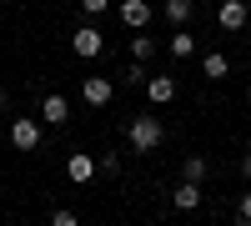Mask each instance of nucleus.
Segmentation results:
<instances>
[{"mask_svg":"<svg viewBox=\"0 0 251 226\" xmlns=\"http://www.w3.org/2000/svg\"><path fill=\"white\" fill-rule=\"evenodd\" d=\"M80 10H86V15H100V10H111V0H80Z\"/></svg>","mask_w":251,"mask_h":226,"instance_id":"19","label":"nucleus"},{"mask_svg":"<svg viewBox=\"0 0 251 226\" xmlns=\"http://www.w3.org/2000/svg\"><path fill=\"white\" fill-rule=\"evenodd\" d=\"M111 96H116L111 75H86V80H80V100H86V106H106Z\"/></svg>","mask_w":251,"mask_h":226,"instance_id":"4","label":"nucleus"},{"mask_svg":"<svg viewBox=\"0 0 251 226\" xmlns=\"http://www.w3.org/2000/svg\"><path fill=\"white\" fill-rule=\"evenodd\" d=\"M171 206L176 211H196L201 206V186H196V181H181V186L171 191Z\"/></svg>","mask_w":251,"mask_h":226,"instance_id":"11","label":"nucleus"},{"mask_svg":"<svg viewBox=\"0 0 251 226\" xmlns=\"http://www.w3.org/2000/svg\"><path fill=\"white\" fill-rule=\"evenodd\" d=\"M241 176H246V181H251V156H241Z\"/></svg>","mask_w":251,"mask_h":226,"instance_id":"21","label":"nucleus"},{"mask_svg":"<svg viewBox=\"0 0 251 226\" xmlns=\"http://www.w3.org/2000/svg\"><path fill=\"white\" fill-rule=\"evenodd\" d=\"M96 171H100V176H116V171H121V156H100Z\"/></svg>","mask_w":251,"mask_h":226,"instance_id":"16","label":"nucleus"},{"mask_svg":"<svg viewBox=\"0 0 251 226\" xmlns=\"http://www.w3.org/2000/svg\"><path fill=\"white\" fill-rule=\"evenodd\" d=\"M161 15L171 20L176 30H186V20L196 15V0H161Z\"/></svg>","mask_w":251,"mask_h":226,"instance_id":"9","label":"nucleus"},{"mask_svg":"<svg viewBox=\"0 0 251 226\" xmlns=\"http://www.w3.org/2000/svg\"><path fill=\"white\" fill-rule=\"evenodd\" d=\"M10 146H15V151H35V146H40V121L15 116V121H10Z\"/></svg>","mask_w":251,"mask_h":226,"instance_id":"2","label":"nucleus"},{"mask_svg":"<svg viewBox=\"0 0 251 226\" xmlns=\"http://www.w3.org/2000/svg\"><path fill=\"white\" fill-rule=\"evenodd\" d=\"M121 80H126V86H146V71H141V60H136V66H131V71H126Z\"/></svg>","mask_w":251,"mask_h":226,"instance_id":"17","label":"nucleus"},{"mask_svg":"<svg viewBox=\"0 0 251 226\" xmlns=\"http://www.w3.org/2000/svg\"><path fill=\"white\" fill-rule=\"evenodd\" d=\"M50 226H80V216H75V211H55Z\"/></svg>","mask_w":251,"mask_h":226,"instance_id":"18","label":"nucleus"},{"mask_svg":"<svg viewBox=\"0 0 251 226\" xmlns=\"http://www.w3.org/2000/svg\"><path fill=\"white\" fill-rule=\"evenodd\" d=\"M201 75L206 80H226V75H231V60H226L221 50H206L201 55Z\"/></svg>","mask_w":251,"mask_h":226,"instance_id":"10","label":"nucleus"},{"mask_svg":"<svg viewBox=\"0 0 251 226\" xmlns=\"http://www.w3.org/2000/svg\"><path fill=\"white\" fill-rule=\"evenodd\" d=\"M71 50H75V55H80V60H96V55H100V50H106V35H100V30H96V25H80V30H75V35H71Z\"/></svg>","mask_w":251,"mask_h":226,"instance_id":"3","label":"nucleus"},{"mask_svg":"<svg viewBox=\"0 0 251 226\" xmlns=\"http://www.w3.org/2000/svg\"><path fill=\"white\" fill-rule=\"evenodd\" d=\"M166 46H171V55H176V60H186V55H196V35H191V30H176Z\"/></svg>","mask_w":251,"mask_h":226,"instance_id":"13","label":"nucleus"},{"mask_svg":"<svg viewBox=\"0 0 251 226\" xmlns=\"http://www.w3.org/2000/svg\"><path fill=\"white\" fill-rule=\"evenodd\" d=\"M126 141H131V151H156L161 141H166L161 116H136V121H131V131H126Z\"/></svg>","mask_w":251,"mask_h":226,"instance_id":"1","label":"nucleus"},{"mask_svg":"<svg viewBox=\"0 0 251 226\" xmlns=\"http://www.w3.org/2000/svg\"><path fill=\"white\" fill-rule=\"evenodd\" d=\"M146 96H151V106L176 100V75H146Z\"/></svg>","mask_w":251,"mask_h":226,"instance_id":"7","label":"nucleus"},{"mask_svg":"<svg viewBox=\"0 0 251 226\" xmlns=\"http://www.w3.org/2000/svg\"><path fill=\"white\" fill-rule=\"evenodd\" d=\"M131 55H136V60H151V55H156V40H151V35H131Z\"/></svg>","mask_w":251,"mask_h":226,"instance_id":"15","label":"nucleus"},{"mask_svg":"<svg viewBox=\"0 0 251 226\" xmlns=\"http://www.w3.org/2000/svg\"><path fill=\"white\" fill-rule=\"evenodd\" d=\"M236 216H246V221H251V191L241 196V211H236Z\"/></svg>","mask_w":251,"mask_h":226,"instance_id":"20","label":"nucleus"},{"mask_svg":"<svg viewBox=\"0 0 251 226\" xmlns=\"http://www.w3.org/2000/svg\"><path fill=\"white\" fill-rule=\"evenodd\" d=\"M181 181H206V156H186V166H181Z\"/></svg>","mask_w":251,"mask_h":226,"instance_id":"14","label":"nucleus"},{"mask_svg":"<svg viewBox=\"0 0 251 226\" xmlns=\"http://www.w3.org/2000/svg\"><path fill=\"white\" fill-rule=\"evenodd\" d=\"M246 20H251V10L241 5V0H221V5H216V25L221 30H241Z\"/></svg>","mask_w":251,"mask_h":226,"instance_id":"5","label":"nucleus"},{"mask_svg":"<svg viewBox=\"0 0 251 226\" xmlns=\"http://www.w3.org/2000/svg\"><path fill=\"white\" fill-rule=\"evenodd\" d=\"M121 20L131 30H146V20H151V0H121Z\"/></svg>","mask_w":251,"mask_h":226,"instance_id":"8","label":"nucleus"},{"mask_svg":"<svg viewBox=\"0 0 251 226\" xmlns=\"http://www.w3.org/2000/svg\"><path fill=\"white\" fill-rule=\"evenodd\" d=\"M231 226H251V221H246V216H236V221H231Z\"/></svg>","mask_w":251,"mask_h":226,"instance_id":"23","label":"nucleus"},{"mask_svg":"<svg viewBox=\"0 0 251 226\" xmlns=\"http://www.w3.org/2000/svg\"><path fill=\"white\" fill-rule=\"evenodd\" d=\"M66 176L75 181V186H86V181L96 176V156H80V151H75V156L66 161Z\"/></svg>","mask_w":251,"mask_h":226,"instance_id":"12","label":"nucleus"},{"mask_svg":"<svg viewBox=\"0 0 251 226\" xmlns=\"http://www.w3.org/2000/svg\"><path fill=\"white\" fill-rule=\"evenodd\" d=\"M5 106H10V96H5V86H0V111H5Z\"/></svg>","mask_w":251,"mask_h":226,"instance_id":"22","label":"nucleus"},{"mask_svg":"<svg viewBox=\"0 0 251 226\" xmlns=\"http://www.w3.org/2000/svg\"><path fill=\"white\" fill-rule=\"evenodd\" d=\"M40 121H46V126H66V121H71V100L50 91L46 100H40Z\"/></svg>","mask_w":251,"mask_h":226,"instance_id":"6","label":"nucleus"}]
</instances>
